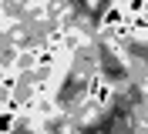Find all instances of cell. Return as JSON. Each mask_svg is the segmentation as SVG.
<instances>
[{
    "instance_id": "6da1fadb",
    "label": "cell",
    "mask_w": 148,
    "mask_h": 134,
    "mask_svg": "<svg viewBox=\"0 0 148 134\" xmlns=\"http://www.w3.org/2000/svg\"><path fill=\"white\" fill-rule=\"evenodd\" d=\"M111 97H114V84L108 77H101V74H91L88 77V101L104 107V104H111Z\"/></svg>"
},
{
    "instance_id": "7a4b0ae2",
    "label": "cell",
    "mask_w": 148,
    "mask_h": 134,
    "mask_svg": "<svg viewBox=\"0 0 148 134\" xmlns=\"http://www.w3.org/2000/svg\"><path fill=\"white\" fill-rule=\"evenodd\" d=\"M125 17H128V14H125V7H121L118 0H111L108 7H104V14H101V34L108 37V34H111V30H114V27H118Z\"/></svg>"
}]
</instances>
